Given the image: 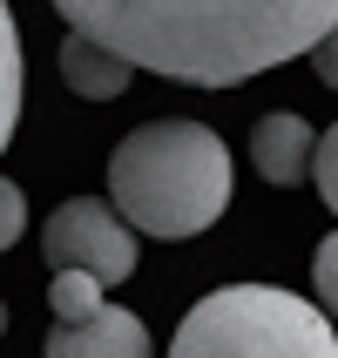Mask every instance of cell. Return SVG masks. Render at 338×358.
Here are the masks:
<instances>
[{
    "instance_id": "277c9868",
    "label": "cell",
    "mask_w": 338,
    "mask_h": 358,
    "mask_svg": "<svg viewBox=\"0 0 338 358\" xmlns=\"http://www.w3.org/2000/svg\"><path fill=\"white\" fill-rule=\"evenodd\" d=\"M41 250H48V271H88L101 284H122L136 271V230L101 196H68L41 230Z\"/></svg>"
},
{
    "instance_id": "ba28073f",
    "label": "cell",
    "mask_w": 338,
    "mask_h": 358,
    "mask_svg": "<svg viewBox=\"0 0 338 358\" xmlns=\"http://www.w3.org/2000/svg\"><path fill=\"white\" fill-rule=\"evenodd\" d=\"M20 122V34H14V7L0 0V149L14 142Z\"/></svg>"
},
{
    "instance_id": "8992f818",
    "label": "cell",
    "mask_w": 338,
    "mask_h": 358,
    "mask_svg": "<svg viewBox=\"0 0 338 358\" xmlns=\"http://www.w3.org/2000/svg\"><path fill=\"white\" fill-rule=\"evenodd\" d=\"M311 122L291 115V108H278V115H264L258 129H251V162H258V176L271 182V189H298L304 169H311Z\"/></svg>"
},
{
    "instance_id": "5b68a950",
    "label": "cell",
    "mask_w": 338,
    "mask_h": 358,
    "mask_svg": "<svg viewBox=\"0 0 338 358\" xmlns=\"http://www.w3.org/2000/svg\"><path fill=\"white\" fill-rule=\"evenodd\" d=\"M41 358H156V345H149L136 311H122V304L101 298L88 318H55Z\"/></svg>"
},
{
    "instance_id": "52a82bcc",
    "label": "cell",
    "mask_w": 338,
    "mask_h": 358,
    "mask_svg": "<svg viewBox=\"0 0 338 358\" xmlns=\"http://www.w3.org/2000/svg\"><path fill=\"white\" fill-rule=\"evenodd\" d=\"M136 75H142V68H129L115 48H101V41H88V34L68 27V41H61V81H68L81 101H115V95H129V81H136Z\"/></svg>"
},
{
    "instance_id": "9c48e42d",
    "label": "cell",
    "mask_w": 338,
    "mask_h": 358,
    "mask_svg": "<svg viewBox=\"0 0 338 358\" xmlns=\"http://www.w3.org/2000/svg\"><path fill=\"white\" fill-rule=\"evenodd\" d=\"M101 291L108 284L88 278V271H55V284H48V304H55V318H88L101 304Z\"/></svg>"
},
{
    "instance_id": "7c38bea8",
    "label": "cell",
    "mask_w": 338,
    "mask_h": 358,
    "mask_svg": "<svg viewBox=\"0 0 338 358\" xmlns=\"http://www.w3.org/2000/svg\"><path fill=\"white\" fill-rule=\"evenodd\" d=\"M20 230H27V196H20V182L0 176V250H14Z\"/></svg>"
},
{
    "instance_id": "5bb4252c",
    "label": "cell",
    "mask_w": 338,
    "mask_h": 358,
    "mask_svg": "<svg viewBox=\"0 0 338 358\" xmlns=\"http://www.w3.org/2000/svg\"><path fill=\"white\" fill-rule=\"evenodd\" d=\"M0 331H7V304H0Z\"/></svg>"
},
{
    "instance_id": "6da1fadb",
    "label": "cell",
    "mask_w": 338,
    "mask_h": 358,
    "mask_svg": "<svg viewBox=\"0 0 338 358\" xmlns=\"http://www.w3.org/2000/svg\"><path fill=\"white\" fill-rule=\"evenodd\" d=\"M55 7L75 34L183 88H237L278 61H298L338 14V0H55Z\"/></svg>"
},
{
    "instance_id": "3957f363",
    "label": "cell",
    "mask_w": 338,
    "mask_h": 358,
    "mask_svg": "<svg viewBox=\"0 0 338 358\" xmlns=\"http://www.w3.org/2000/svg\"><path fill=\"white\" fill-rule=\"evenodd\" d=\"M169 358H338V331L298 291L223 284L190 304Z\"/></svg>"
},
{
    "instance_id": "8fae6325",
    "label": "cell",
    "mask_w": 338,
    "mask_h": 358,
    "mask_svg": "<svg viewBox=\"0 0 338 358\" xmlns=\"http://www.w3.org/2000/svg\"><path fill=\"white\" fill-rule=\"evenodd\" d=\"M304 176H318V196L338 210V122L311 142V169H304Z\"/></svg>"
},
{
    "instance_id": "30bf717a",
    "label": "cell",
    "mask_w": 338,
    "mask_h": 358,
    "mask_svg": "<svg viewBox=\"0 0 338 358\" xmlns=\"http://www.w3.org/2000/svg\"><path fill=\"white\" fill-rule=\"evenodd\" d=\"M311 291H318V311L338 324V230L318 243V257H311Z\"/></svg>"
},
{
    "instance_id": "4fadbf2b",
    "label": "cell",
    "mask_w": 338,
    "mask_h": 358,
    "mask_svg": "<svg viewBox=\"0 0 338 358\" xmlns=\"http://www.w3.org/2000/svg\"><path fill=\"white\" fill-rule=\"evenodd\" d=\"M304 55H311V68H318V81H325V88H338V14H332V27H325V34L311 41Z\"/></svg>"
},
{
    "instance_id": "7a4b0ae2",
    "label": "cell",
    "mask_w": 338,
    "mask_h": 358,
    "mask_svg": "<svg viewBox=\"0 0 338 358\" xmlns=\"http://www.w3.org/2000/svg\"><path fill=\"white\" fill-rule=\"evenodd\" d=\"M108 203L136 237H203L230 210V149L203 122H142L108 156Z\"/></svg>"
}]
</instances>
